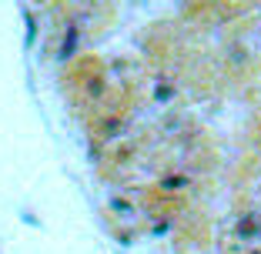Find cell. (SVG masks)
Masks as SVG:
<instances>
[{
    "label": "cell",
    "mask_w": 261,
    "mask_h": 254,
    "mask_svg": "<svg viewBox=\"0 0 261 254\" xmlns=\"http://www.w3.org/2000/svg\"><path fill=\"white\" fill-rule=\"evenodd\" d=\"M164 184H168V187H181V184H185V177H181V174H171Z\"/></svg>",
    "instance_id": "1"
}]
</instances>
